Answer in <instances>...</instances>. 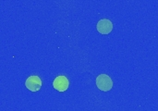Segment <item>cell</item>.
<instances>
[{"label":"cell","mask_w":158,"mask_h":111,"mask_svg":"<svg viewBox=\"0 0 158 111\" xmlns=\"http://www.w3.org/2000/svg\"><path fill=\"white\" fill-rule=\"evenodd\" d=\"M96 86L98 89L104 92H107L112 89L113 87V82L111 78L106 74H100L96 78Z\"/></svg>","instance_id":"cell-1"},{"label":"cell","mask_w":158,"mask_h":111,"mask_svg":"<svg viewBox=\"0 0 158 111\" xmlns=\"http://www.w3.org/2000/svg\"><path fill=\"white\" fill-rule=\"evenodd\" d=\"M25 86L31 92H37L42 87V81L38 76L32 75L27 78L25 81Z\"/></svg>","instance_id":"cell-2"},{"label":"cell","mask_w":158,"mask_h":111,"mask_svg":"<svg viewBox=\"0 0 158 111\" xmlns=\"http://www.w3.org/2000/svg\"><path fill=\"white\" fill-rule=\"evenodd\" d=\"M69 82L68 78H66L65 76H57L56 78H55L53 82L54 88L58 92H65L69 88Z\"/></svg>","instance_id":"cell-3"},{"label":"cell","mask_w":158,"mask_h":111,"mask_svg":"<svg viewBox=\"0 0 158 111\" xmlns=\"http://www.w3.org/2000/svg\"><path fill=\"white\" fill-rule=\"evenodd\" d=\"M97 31L99 32V33L101 34H108L111 32L112 29H113V24L112 22L107 19H102L98 21L97 25H96Z\"/></svg>","instance_id":"cell-4"}]
</instances>
